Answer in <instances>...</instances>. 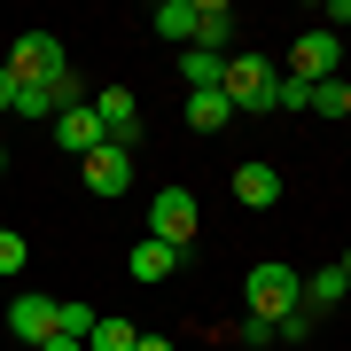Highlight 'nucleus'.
<instances>
[{"label": "nucleus", "mask_w": 351, "mask_h": 351, "mask_svg": "<svg viewBox=\"0 0 351 351\" xmlns=\"http://www.w3.org/2000/svg\"><path fill=\"white\" fill-rule=\"evenodd\" d=\"M8 78H16V86H47V94H78V86H71V63H63V39H55V32H16Z\"/></svg>", "instance_id": "obj_1"}, {"label": "nucleus", "mask_w": 351, "mask_h": 351, "mask_svg": "<svg viewBox=\"0 0 351 351\" xmlns=\"http://www.w3.org/2000/svg\"><path fill=\"white\" fill-rule=\"evenodd\" d=\"M297 304H304V274H297V265H250V320L258 328L289 320Z\"/></svg>", "instance_id": "obj_2"}, {"label": "nucleus", "mask_w": 351, "mask_h": 351, "mask_svg": "<svg viewBox=\"0 0 351 351\" xmlns=\"http://www.w3.org/2000/svg\"><path fill=\"white\" fill-rule=\"evenodd\" d=\"M274 86H281V71L265 63V55H226L219 94L234 101V110H274Z\"/></svg>", "instance_id": "obj_3"}, {"label": "nucleus", "mask_w": 351, "mask_h": 351, "mask_svg": "<svg viewBox=\"0 0 351 351\" xmlns=\"http://www.w3.org/2000/svg\"><path fill=\"white\" fill-rule=\"evenodd\" d=\"M149 242H164V250L188 258V242H195V195H188V188H164V195L149 203Z\"/></svg>", "instance_id": "obj_4"}, {"label": "nucleus", "mask_w": 351, "mask_h": 351, "mask_svg": "<svg viewBox=\"0 0 351 351\" xmlns=\"http://www.w3.org/2000/svg\"><path fill=\"white\" fill-rule=\"evenodd\" d=\"M336 63H343V39L336 32H304L297 47H289V78H304V86H328Z\"/></svg>", "instance_id": "obj_5"}, {"label": "nucleus", "mask_w": 351, "mask_h": 351, "mask_svg": "<svg viewBox=\"0 0 351 351\" xmlns=\"http://www.w3.org/2000/svg\"><path fill=\"white\" fill-rule=\"evenodd\" d=\"M94 117H101V133H110L117 149H133V141H141V101H133L125 86H101V94H94Z\"/></svg>", "instance_id": "obj_6"}, {"label": "nucleus", "mask_w": 351, "mask_h": 351, "mask_svg": "<svg viewBox=\"0 0 351 351\" xmlns=\"http://www.w3.org/2000/svg\"><path fill=\"white\" fill-rule=\"evenodd\" d=\"M86 188H94V195H125V188H133V149L101 141V149L86 156Z\"/></svg>", "instance_id": "obj_7"}, {"label": "nucleus", "mask_w": 351, "mask_h": 351, "mask_svg": "<svg viewBox=\"0 0 351 351\" xmlns=\"http://www.w3.org/2000/svg\"><path fill=\"white\" fill-rule=\"evenodd\" d=\"M8 336H24V343H47V336H55V297L24 289V297L8 304Z\"/></svg>", "instance_id": "obj_8"}, {"label": "nucleus", "mask_w": 351, "mask_h": 351, "mask_svg": "<svg viewBox=\"0 0 351 351\" xmlns=\"http://www.w3.org/2000/svg\"><path fill=\"white\" fill-rule=\"evenodd\" d=\"M234 203L242 211H274L281 203V172L274 164H234Z\"/></svg>", "instance_id": "obj_9"}, {"label": "nucleus", "mask_w": 351, "mask_h": 351, "mask_svg": "<svg viewBox=\"0 0 351 351\" xmlns=\"http://www.w3.org/2000/svg\"><path fill=\"white\" fill-rule=\"evenodd\" d=\"M55 125H63V149H78V156H94L101 141V117H94V101H63V110H55Z\"/></svg>", "instance_id": "obj_10"}, {"label": "nucleus", "mask_w": 351, "mask_h": 351, "mask_svg": "<svg viewBox=\"0 0 351 351\" xmlns=\"http://www.w3.org/2000/svg\"><path fill=\"white\" fill-rule=\"evenodd\" d=\"M351 297V274H343V265H313V281H304V313H336V304Z\"/></svg>", "instance_id": "obj_11"}, {"label": "nucleus", "mask_w": 351, "mask_h": 351, "mask_svg": "<svg viewBox=\"0 0 351 351\" xmlns=\"http://www.w3.org/2000/svg\"><path fill=\"white\" fill-rule=\"evenodd\" d=\"M219 78H226V55H211V47H180V86H188V94H219Z\"/></svg>", "instance_id": "obj_12"}, {"label": "nucleus", "mask_w": 351, "mask_h": 351, "mask_svg": "<svg viewBox=\"0 0 351 351\" xmlns=\"http://www.w3.org/2000/svg\"><path fill=\"white\" fill-rule=\"evenodd\" d=\"M226 39H234V8L226 0H195V47L226 55Z\"/></svg>", "instance_id": "obj_13"}, {"label": "nucleus", "mask_w": 351, "mask_h": 351, "mask_svg": "<svg viewBox=\"0 0 351 351\" xmlns=\"http://www.w3.org/2000/svg\"><path fill=\"white\" fill-rule=\"evenodd\" d=\"M172 265H180V250H164V242L141 234V242H133V258H125V274H133V281H164Z\"/></svg>", "instance_id": "obj_14"}, {"label": "nucleus", "mask_w": 351, "mask_h": 351, "mask_svg": "<svg viewBox=\"0 0 351 351\" xmlns=\"http://www.w3.org/2000/svg\"><path fill=\"white\" fill-rule=\"evenodd\" d=\"M149 24H156L164 39H180V47H195V0H164Z\"/></svg>", "instance_id": "obj_15"}, {"label": "nucleus", "mask_w": 351, "mask_h": 351, "mask_svg": "<svg viewBox=\"0 0 351 351\" xmlns=\"http://www.w3.org/2000/svg\"><path fill=\"white\" fill-rule=\"evenodd\" d=\"M94 320H101V313H94V304H78V297L55 304V336H71V343H86V336H94Z\"/></svg>", "instance_id": "obj_16"}, {"label": "nucleus", "mask_w": 351, "mask_h": 351, "mask_svg": "<svg viewBox=\"0 0 351 351\" xmlns=\"http://www.w3.org/2000/svg\"><path fill=\"white\" fill-rule=\"evenodd\" d=\"M226 117H234V101H226V94H188V125H195V133H219Z\"/></svg>", "instance_id": "obj_17"}, {"label": "nucleus", "mask_w": 351, "mask_h": 351, "mask_svg": "<svg viewBox=\"0 0 351 351\" xmlns=\"http://www.w3.org/2000/svg\"><path fill=\"white\" fill-rule=\"evenodd\" d=\"M141 343V328H125V320H94V336H86V351H133Z\"/></svg>", "instance_id": "obj_18"}, {"label": "nucleus", "mask_w": 351, "mask_h": 351, "mask_svg": "<svg viewBox=\"0 0 351 351\" xmlns=\"http://www.w3.org/2000/svg\"><path fill=\"white\" fill-rule=\"evenodd\" d=\"M313 117H351V86H336V78L313 86Z\"/></svg>", "instance_id": "obj_19"}, {"label": "nucleus", "mask_w": 351, "mask_h": 351, "mask_svg": "<svg viewBox=\"0 0 351 351\" xmlns=\"http://www.w3.org/2000/svg\"><path fill=\"white\" fill-rule=\"evenodd\" d=\"M24 258H32V242H24V234H8V226H0V274H24Z\"/></svg>", "instance_id": "obj_20"}, {"label": "nucleus", "mask_w": 351, "mask_h": 351, "mask_svg": "<svg viewBox=\"0 0 351 351\" xmlns=\"http://www.w3.org/2000/svg\"><path fill=\"white\" fill-rule=\"evenodd\" d=\"M274 110H313V86H304V78H281V86H274Z\"/></svg>", "instance_id": "obj_21"}, {"label": "nucleus", "mask_w": 351, "mask_h": 351, "mask_svg": "<svg viewBox=\"0 0 351 351\" xmlns=\"http://www.w3.org/2000/svg\"><path fill=\"white\" fill-rule=\"evenodd\" d=\"M304 336H313V313H304V304L289 320H274V343H304Z\"/></svg>", "instance_id": "obj_22"}, {"label": "nucleus", "mask_w": 351, "mask_h": 351, "mask_svg": "<svg viewBox=\"0 0 351 351\" xmlns=\"http://www.w3.org/2000/svg\"><path fill=\"white\" fill-rule=\"evenodd\" d=\"M0 110H16V78H8V63H0Z\"/></svg>", "instance_id": "obj_23"}, {"label": "nucleus", "mask_w": 351, "mask_h": 351, "mask_svg": "<svg viewBox=\"0 0 351 351\" xmlns=\"http://www.w3.org/2000/svg\"><path fill=\"white\" fill-rule=\"evenodd\" d=\"M320 16H328V24H351V0H328Z\"/></svg>", "instance_id": "obj_24"}, {"label": "nucleus", "mask_w": 351, "mask_h": 351, "mask_svg": "<svg viewBox=\"0 0 351 351\" xmlns=\"http://www.w3.org/2000/svg\"><path fill=\"white\" fill-rule=\"evenodd\" d=\"M39 351H86V343H71V336H47V343H39Z\"/></svg>", "instance_id": "obj_25"}, {"label": "nucleus", "mask_w": 351, "mask_h": 351, "mask_svg": "<svg viewBox=\"0 0 351 351\" xmlns=\"http://www.w3.org/2000/svg\"><path fill=\"white\" fill-rule=\"evenodd\" d=\"M133 351H172V343H164V336H141V343H133Z\"/></svg>", "instance_id": "obj_26"}, {"label": "nucleus", "mask_w": 351, "mask_h": 351, "mask_svg": "<svg viewBox=\"0 0 351 351\" xmlns=\"http://www.w3.org/2000/svg\"><path fill=\"white\" fill-rule=\"evenodd\" d=\"M0 172H8V149H0Z\"/></svg>", "instance_id": "obj_27"}, {"label": "nucleus", "mask_w": 351, "mask_h": 351, "mask_svg": "<svg viewBox=\"0 0 351 351\" xmlns=\"http://www.w3.org/2000/svg\"><path fill=\"white\" fill-rule=\"evenodd\" d=\"M343 274H351V258H343Z\"/></svg>", "instance_id": "obj_28"}]
</instances>
